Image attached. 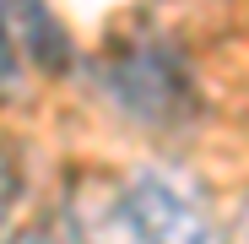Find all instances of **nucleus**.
<instances>
[{"label":"nucleus","instance_id":"39448f33","mask_svg":"<svg viewBox=\"0 0 249 244\" xmlns=\"http://www.w3.org/2000/svg\"><path fill=\"white\" fill-rule=\"evenodd\" d=\"M11 206H17V163L0 147V244H11Z\"/></svg>","mask_w":249,"mask_h":244},{"label":"nucleus","instance_id":"f03ea898","mask_svg":"<svg viewBox=\"0 0 249 244\" xmlns=\"http://www.w3.org/2000/svg\"><path fill=\"white\" fill-rule=\"evenodd\" d=\"M119 195L152 244H228V228L212 217L206 190L184 169L146 163V169H136L119 185Z\"/></svg>","mask_w":249,"mask_h":244},{"label":"nucleus","instance_id":"6e6552de","mask_svg":"<svg viewBox=\"0 0 249 244\" xmlns=\"http://www.w3.org/2000/svg\"><path fill=\"white\" fill-rule=\"evenodd\" d=\"M11 244H65L54 228H22V233H11Z\"/></svg>","mask_w":249,"mask_h":244},{"label":"nucleus","instance_id":"0eeeda50","mask_svg":"<svg viewBox=\"0 0 249 244\" xmlns=\"http://www.w3.org/2000/svg\"><path fill=\"white\" fill-rule=\"evenodd\" d=\"M228 244H249V195L238 201V212H233V228H228Z\"/></svg>","mask_w":249,"mask_h":244},{"label":"nucleus","instance_id":"7ed1b4c3","mask_svg":"<svg viewBox=\"0 0 249 244\" xmlns=\"http://www.w3.org/2000/svg\"><path fill=\"white\" fill-rule=\"evenodd\" d=\"M54 233H60L65 244H152V239L141 233V223L130 217L119 185H98V179L71 185Z\"/></svg>","mask_w":249,"mask_h":244},{"label":"nucleus","instance_id":"f257e3e1","mask_svg":"<svg viewBox=\"0 0 249 244\" xmlns=\"http://www.w3.org/2000/svg\"><path fill=\"white\" fill-rule=\"evenodd\" d=\"M98 87L124 119H136L146 131H174L179 119L195 114L190 60L168 33H152V27L119 38V49L98 60Z\"/></svg>","mask_w":249,"mask_h":244},{"label":"nucleus","instance_id":"20e7f679","mask_svg":"<svg viewBox=\"0 0 249 244\" xmlns=\"http://www.w3.org/2000/svg\"><path fill=\"white\" fill-rule=\"evenodd\" d=\"M0 33L11 38L22 65H38L49 76L71 71V60H76V44L49 0H0Z\"/></svg>","mask_w":249,"mask_h":244},{"label":"nucleus","instance_id":"423d86ee","mask_svg":"<svg viewBox=\"0 0 249 244\" xmlns=\"http://www.w3.org/2000/svg\"><path fill=\"white\" fill-rule=\"evenodd\" d=\"M22 87V60H17V49H11V38L0 33V98H11Z\"/></svg>","mask_w":249,"mask_h":244}]
</instances>
